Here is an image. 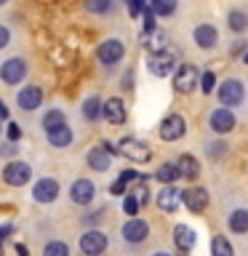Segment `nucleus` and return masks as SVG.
<instances>
[{
    "instance_id": "35",
    "label": "nucleus",
    "mask_w": 248,
    "mask_h": 256,
    "mask_svg": "<svg viewBox=\"0 0 248 256\" xmlns=\"http://www.w3.org/2000/svg\"><path fill=\"white\" fill-rule=\"evenodd\" d=\"M110 192H112V195H126V192H128V182H123V179H118L115 184H112V187H110Z\"/></svg>"
},
{
    "instance_id": "9",
    "label": "nucleus",
    "mask_w": 248,
    "mask_h": 256,
    "mask_svg": "<svg viewBox=\"0 0 248 256\" xmlns=\"http://www.w3.org/2000/svg\"><path fill=\"white\" fill-rule=\"evenodd\" d=\"M94 198H96V184L91 179H75L70 184V200L75 206H91L94 203Z\"/></svg>"
},
{
    "instance_id": "33",
    "label": "nucleus",
    "mask_w": 248,
    "mask_h": 256,
    "mask_svg": "<svg viewBox=\"0 0 248 256\" xmlns=\"http://www.w3.org/2000/svg\"><path fill=\"white\" fill-rule=\"evenodd\" d=\"M214 86H216V75L211 70L203 72V75H200V91H203V94H214Z\"/></svg>"
},
{
    "instance_id": "30",
    "label": "nucleus",
    "mask_w": 248,
    "mask_h": 256,
    "mask_svg": "<svg viewBox=\"0 0 248 256\" xmlns=\"http://www.w3.org/2000/svg\"><path fill=\"white\" fill-rule=\"evenodd\" d=\"M139 206H142L139 195H134V192L123 195V211L128 214V219H136V214H139Z\"/></svg>"
},
{
    "instance_id": "5",
    "label": "nucleus",
    "mask_w": 248,
    "mask_h": 256,
    "mask_svg": "<svg viewBox=\"0 0 248 256\" xmlns=\"http://www.w3.org/2000/svg\"><path fill=\"white\" fill-rule=\"evenodd\" d=\"M158 134H160V139H163V142H179L182 136L187 134V120H184L179 112H171V115L163 118Z\"/></svg>"
},
{
    "instance_id": "12",
    "label": "nucleus",
    "mask_w": 248,
    "mask_h": 256,
    "mask_svg": "<svg viewBox=\"0 0 248 256\" xmlns=\"http://www.w3.org/2000/svg\"><path fill=\"white\" fill-rule=\"evenodd\" d=\"M147 67H150V72L155 78H168L174 72V67H176V56L168 51H158V54H150V62H147Z\"/></svg>"
},
{
    "instance_id": "19",
    "label": "nucleus",
    "mask_w": 248,
    "mask_h": 256,
    "mask_svg": "<svg viewBox=\"0 0 248 256\" xmlns=\"http://www.w3.org/2000/svg\"><path fill=\"white\" fill-rule=\"evenodd\" d=\"M104 118H107V123H112V126H123L126 123V104H123V99L112 96V99L104 102Z\"/></svg>"
},
{
    "instance_id": "16",
    "label": "nucleus",
    "mask_w": 248,
    "mask_h": 256,
    "mask_svg": "<svg viewBox=\"0 0 248 256\" xmlns=\"http://www.w3.org/2000/svg\"><path fill=\"white\" fill-rule=\"evenodd\" d=\"M182 192H184V190H176L174 184H166V187L158 192V208H160L163 214H176V208L184 203V200H182Z\"/></svg>"
},
{
    "instance_id": "44",
    "label": "nucleus",
    "mask_w": 248,
    "mask_h": 256,
    "mask_svg": "<svg viewBox=\"0 0 248 256\" xmlns=\"http://www.w3.org/2000/svg\"><path fill=\"white\" fill-rule=\"evenodd\" d=\"M0 115H3V120H8V107L6 104H0Z\"/></svg>"
},
{
    "instance_id": "31",
    "label": "nucleus",
    "mask_w": 248,
    "mask_h": 256,
    "mask_svg": "<svg viewBox=\"0 0 248 256\" xmlns=\"http://www.w3.org/2000/svg\"><path fill=\"white\" fill-rule=\"evenodd\" d=\"M43 256H70V246L64 240H51L46 248H43Z\"/></svg>"
},
{
    "instance_id": "20",
    "label": "nucleus",
    "mask_w": 248,
    "mask_h": 256,
    "mask_svg": "<svg viewBox=\"0 0 248 256\" xmlns=\"http://www.w3.org/2000/svg\"><path fill=\"white\" fill-rule=\"evenodd\" d=\"M174 243H176V248L179 251H192L195 248V243H198V238H195V232H192L187 224H176L174 227Z\"/></svg>"
},
{
    "instance_id": "1",
    "label": "nucleus",
    "mask_w": 248,
    "mask_h": 256,
    "mask_svg": "<svg viewBox=\"0 0 248 256\" xmlns=\"http://www.w3.org/2000/svg\"><path fill=\"white\" fill-rule=\"evenodd\" d=\"M118 152L123 158H128L131 163H147V160L152 158L150 144H144L142 139H136V136H126V139H120Z\"/></svg>"
},
{
    "instance_id": "24",
    "label": "nucleus",
    "mask_w": 248,
    "mask_h": 256,
    "mask_svg": "<svg viewBox=\"0 0 248 256\" xmlns=\"http://www.w3.org/2000/svg\"><path fill=\"white\" fill-rule=\"evenodd\" d=\"M176 166H179V171L184 179H198L200 176V160L198 158H192V155H182L179 160H176Z\"/></svg>"
},
{
    "instance_id": "28",
    "label": "nucleus",
    "mask_w": 248,
    "mask_h": 256,
    "mask_svg": "<svg viewBox=\"0 0 248 256\" xmlns=\"http://www.w3.org/2000/svg\"><path fill=\"white\" fill-rule=\"evenodd\" d=\"M211 256H235L230 240L224 238V235H214L211 238Z\"/></svg>"
},
{
    "instance_id": "47",
    "label": "nucleus",
    "mask_w": 248,
    "mask_h": 256,
    "mask_svg": "<svg viewBox=\"0 0 248 256\" xmlns=\"http://www.w3.org/2000/svg\"><path fill=\"white\" fill-rule=\"evenodd\" d=\"M0 3H8V0H0Z\"/></svg>"
},
{
    "instance_id": "29",
    "label": "nucleus",
    "mask_w": 248,
    "mask_h": 256,
    "mask_svg": "<svg viewBox=\"0 0 248 256\" xmlns=\"http://www.w3.org/2000/svg\"><path fill=\"white\" fill-rule=\"evenodd\" d=\"M179 6V0H150V8L155 11L158 16H171Z\"/></svg>"
},
{
    "instance_id": "45",
    "label": "nucleus",
    "mask_w": 248,
    "mask_h": 256,
    "mask_svg": "<svg viewBox=\"0 0 248 256\" xmlns=\"http://www.w3.org/2000/svg\"><path fill=\"white\" fill-rule=\"evenodd\" d=\"M152 256H171V254H168V251H155Z\"/></svg>"
},
{
    "instance_id": "4",
    "label": "nucleus",
    "mask_w": 248,
    "mask_h": 256,
    "mask_svg": "<svg viewBox=\"0 0 248 256\" xmlns=\"http://www.w3.org/2000/svg\"><path fill=\"white\" fill-rule=\"evenodd\" d=\"M32 179V166L22 163V160H11V163L3 166V182L8 187H24Z\"/></svg>"
},
{
    "instance_id": "10",
    "label": "nucleus",
    "mask_w": 248,
    "mask_h": 256,
    "mask_svg": "<svg viewBox=\"0 0 248 256\" xmlns=\"http://www.w3.org/2000/svg\"><path fill=\"white\" fill-rule=\"evenodd\" d=\"M96 56H99V62L104 64V67H112V64H118V62L126 56V46H123V40H118V38L104 40V43H102L99 48H96Z\"/></svg>"
},
{
    "instance_id": "14",
    "label": "nucleus",
    "mask_w": 248,
    "mask_h": 256,
    "mask_svg": "<svg viewBox=\"0 0 248 256\" xmlns=\"http://www.w3.org/2000/svg\"><path fill=\"white\" fill-rule=\"evenodd\" d=\"M120 235H123L126 243L139 246V243H144V240L150 238V224L144 222V219H128L123 224V230H120Z\"/></svg>"
},
{
    "instance_id": "26",
    "label": "nucleus",
    "mask_w": 248,
    "mask_h": 256,
    "mask_svg": "<svg viewBox=\"0 0 248 256\" xmlns=\"http://www.w3.org/2000/svg\"><path fill=\"white\" fill-rule=\"evenodd\" d=\"M62 126H67V115H64L62 110H48L46 115H43L46 134H51V131H56V128H62Z\"/></svg>"
},
{
    "instance_id": "46",
    "label": "nucleus",
    "mask_w": 248,
    "mask_h": 256,
    "mask_svg": "<svg viewBox=\"0 0 248 256\" xmlns=\"http://www.w3.org/2000/svg\"><path fill=\"white\" fill-rule=\"evenodd\" d=\"M243 62H246V64H248V51H246V56H243Z\"/></svg>"
},
{
    "instance_id": "23",
    "label": "nucleus",
    "mask_w": 248,
    "mask_h": 256,
    "mask_svg": "<svg viewBox=\"0 0 248 256\" xmlns=\"http://www.w3.org/2000/svg\"><path fill=\"white\" fill-rule=\"evenodd\" d=\"M227 227L235 232V235H246L248 232V208H235L227 219Z\"/></svg>"
},
{
    "instance_id": "17",
    "label": "nucleus",
    "mask_w": 248,
    "mask_h": 256,
    "mask_svg": "<svg viewBox=\"0 0 248 256\" xmlns=\"http://www.w3.org/2000/svg\"><path fill=\"white\" fill-rule=\"evenodd\" d=\"M16 104L24 110V112H32L43 104V88L40 86H24L19 94H16Z\"/></svg>"
},
{
    "instance_id": "48",
    "label": "nucleus",
    "mask_w": 248,
    "mask_h": 256,
    "mask_svg": "<svg viewBox=\"0 0 248 256\" xmlns=\"http://www.w3.org/2000/svg\"><path fill=\"white\" fill-rule=\"evenodd\" d=\"M126 3H128V0H126Z\"/></svg>"
},
{
    "instance_id": "25",
    "label": "nucleus",
    "mask_w": 248,
    "mask_h": 256,
    "mask_svg": "<svg viewBox=\"0 0 248 256\" xmlns=\"http://www.w3.org/2000/svg\"><path fill=\"white\" fill-rule=\"evenodd\" d=\"M155 179L166 187V184H174L176 179H182V171H179V166H176V163H163L155 171Z\"/></svg>"
},
{
    "instance_id": "21",
    "label": "nucleus",
    "mask_w": 248,
    "mask_h": 256,
    "mask_svg": "<svg viewBox=\"0 0 248 256\" xmlns=\"http://www.w3.org/2000/svg\"><path fill=\"white\" fill-rule=\"evenodd\" d=\"M80 112H83V118L88 120V123H96L99 118H104V102L99 99V96H88V99L83 102V107H80Z\"/></svg>"
},
{
    "instance_id": "7",
    "label": "nucleus",
    "mask_w": 248,
    "mask_h": 256,
    "mask_svg": "<svg viewBox=\"0 0 248 256\" xmlns=\"http://www.w3.org/2000/svg\"><path fill=\"white\" fill-rule=\"evenodd\" d=\"M27 62L22 59V56H14V59H6L3 67H0V80H3L6 86H16L22 83L24 78H27Z\"/></svg>"
},
{
    "instance_id": "3",
    "label": "nucleus",
    "mask_w": 248,
    "mask_h": 256,
    "mask_svg": "<svg viewBox=\"0 0 248 256\" xmlns=\"http://www.w3.org/2000/svg\"><path fill=\"white\" fill-rule=\"evenodd\" d=\"M78 246H80V251H83V256H102L107 251L110 240L102 230H86L83 235H80Z\"/></svg>"
},
{
    "instance_id": "32",
    "label": "nucleus",
    "mask_w": 248,
    "mask_h": 256,
    "mask_svg": "<svg viewBox=\"0 0 248 256\" xmlns=\"http://www.w3.org/2000/svg\"><path fill=\"white\" fill-rule=\"evenodd\" d=\"M88 14H107L112 8V0H83Z\"/></svg>"
},
{
    "instance_id": "15",
    "label": "nucleus",
    "mask_w": 248,
    "mask_h": 256,
    "mask_svg": "<svg viewBox=\"0 0 248 256\" xmlns=\"http://www.w3.org/2000/svg\"><path fill=\"white\" fill-rule=\"evenodd\" d=\"M182 200H184V206H187L190 214H203L211 198H208V190H203V187H190V190L182 192Z\"/></svg>"
},
{
    "instance_id": "13",
    "label": "nucleus",
    "mask_w": 248,
    "mask_h": 256,
    "mask_svg": "<svg viewBox=\"0 0 248 256\" xmlns=\"http://www.w3.org/2000/svg\"><path fill=\"white\" fill-rule=\"evenodd\" d=\"M195 86H200L195 64H179V70H176V75H174V88L179 94H190Z\"/></svg>"
},
{
    "instance_id": "38",
    "label": "nucleus",
    "mask_w": 248,
    "mask_h": 256,
    "mask_svg": "<svg viewBox=\"0 0 248 256\" xmlns=\"http://www.w3.org/2000/svg\"><path fill=\"white\" fill-rule=\"evenodd\" d=\"M8 40H11V30H8V27H0V48H6Z\"/></svg>"
},
{
    "instance_id": "34",
    "label": "nucleus",
    "mask_w": 248,
    "mask_h": 256,
    "mask_svg": "<svg viewBox=\"0 0 248 256\" xmlns=\"http://www.w3.org/2000/svg\"><path fill=\"white\" fill-rule=\"evenodd\" d=\"M6 128H8V131H6V139H8V142H19V139H22V128L16 126V123H8Z\"/></svg>"
},
{
    "instance_id": "43",
    "label": "nucleus",
    "mask_w": 248,
    "mask_h": 256,
    "mask_svg": "<svg viewBox=\"0 0 248 256\" xmlns=\"http://www.w3.org/2000/svg\"><path fill=\"white\" fill-rule=\"evenodd\" d=\"M16 254H19V256H30V251H27V246H24V243L16 246Z\"/></svg>"
},
{
    "instance_id": "36",
    "label": "nucleus",
    "mask_w": 248,
    "mask_h": 256,
    "mask_svg": "<svg viewBox=\"0 0 248 256\" xmlns=\"http://www.w3.org/2000/svg\"><path fill=\"white\" fill-rule=\"evenodd\" d=\"M128 3H131V14L134 16H139L142 8H150V0H128Z\"/></svg>"
},
{
    "instance_id": "8",
    "label": "nucleus",
    "mask_w": 248,
    "mask_h": 256,
    "mask_svg": "<svg viewBox=\"0 0 248 256\" xmlns=\"http://www.w3.org/2000/svg\"><path fill=\"white\" fill-rule=\"evenodd\" d=\"M208 126H211V131L214 134H230V131H235V126H238V118H235V112H232L230 107H219V110H214L211 112V118H208Z\"/></svg>"
},
{
    "instance_id": "22",
    "label": "nucleus",
    "mask_w": 248,
    "mask_h": 256,
    "mask_svg": "<svg viewBox=\"0 0 248 256\" xmlns=\"http://www.w3.org/2000/svg\"><path fill=\"white\" fill-rule=\"evenodd\" d=\"M72 139H75V134H72L70 126H62V128H56V131L48 134V144L56 147V150H67L72 144Z\"/></svg>"
},
{
    "instance_id": "11",
    "label": "nucleus",
    "mask_w": 248,
    "mask_h": 256,
    "mask_svg": "<svg viewBox=\"0 0 248 256\" xmlns=\"http://www.w3.org/2000/svg\"><path fill=\"white\" fill-rule=\"evenodd\" d=\"M59 192H62L59 182L51 179V176H43V179L35 182V187H32V200H35V203L48 206V203H54V200L59 198Z\"/></svg>"
},
{
    "instance_id": "42",
    "label": "nucleus",
    "mask_w": 248,
    "mask_h": 256,
    "mask_svg": "<svg viewBox=\"0 0 248 256\" xmlns=\"http://www.w3.org/2000/svg\"><path fill=\"white\" fill-rule=\"evenodd\" d=\"M11 232H14V227H11V224H3V227H0V238H3V240H8V238H11Z\"/></svg>"
},
{
    "instance_id": "41",
    "label": "nucleus",
    "mask_w": 248,
    "mask_h": 256,
    "mask_svg": "<svg viewBox=\"0 0 248 256\" xmlns=\"http://www.w3.org/2000/svg\"><path fill=\"white\" fill-rule=\"evenodd\" d=\"M246 48H248V43H246V40H240V43H235V46H232V56H238V54H243V51H246Z\"/></svg>"
},
{
    "instance_id": "37",
    "label": "nucleus",
    "mask_w": 248,
    "mask_h": 256,
    "mask_svg": "<svg viewBox=\"0 0 248 256\" xmlns=\"http://www.w3.org/2000/svg\"><path fill=\"white\" fill-rule=\"evenodd\" d=\"M224 150H227V144H211V147H208V155H211V158H222Z\"/></svg>"
},
{
    "instance_id": "39",
    "label": "nucleus",
    "mask_w": 248,
    "mask_h": 256,
    "mask_svg": "<svg viewBox=\"0 0 248 256\" xmlns=\"http://www.w3.org/2000/svg\"><path fill=\"white\" fill-rule=\"evenodd\" d=\"M120 179H123V182H128V184H131V182H136V179H142V176H139V174H136V171H123V174H120Z\"/></svg>"
},
{
    "instance_id": "40",
    "label": "nucleus",
    "mask_w": 248,
    "mask_h": 256,
    "mask_svg": "<svg viewBox=\"0 0 248 256\" xmlns=\"http://www.w3.org/2000/svg\"><path fill=\"white\" fill-rule=\"evenodd\" d=\"M0 152H3V155H16V144L14 142H3V150Z\"/></svg>"
},
{
    "instance_id": "6",
    "label": "nucleus",
    "mask_w": 248,
    "mask_h": 256,
    "mask_svg": "<svg viewBox=\"0 0 248 256\" xmlns=\"http://www.w3.org/2000/svg\"><path fill=\"white\" fill-rule=\"evenodd\" d=\"M216 94H219V102L224 104V107H238V104L246 99V86L240 83L238 78H230L216 88Z\"/></svg>"
},
{
    "instance_id": "2",
    "label": "nucleus",
    "mask_w": 248,
    "mask_h": 256,
    "mask_svg": "<svg viewBox=\"0 0 248 256\" xmlns=\"http://www.w3.org/2000/svg\"><path fill=\"white\" fill-rule=\"evenodd\" d=\"M112 155H118V150L112 147V144H99V147H94V150H88V155H86V163L91 171H99V174H107L110 171V166H112Z\"/></svg>"
},
{
    "instance_id": "27",
    "label": "nucleus",
    "mask_w": 248,
    "mask_h": 256,
    "mask_svg": "<svg viewBox=\"0 0 248 256\" xmlns=\"http://www.w3.org/2000/svg\"><path fill=\"white\" fill-rule=\"evenodd\" d=\"M227 24H230L232 32H246L248 30V14L235 8V11H230V16H227Z\"/></svg>"
},
{
    "instance_id": "18",
    "label": "nucleus",
    "mask_w": 248,
    "mask_h": 256,
    "mask_svg": "<svg viewBox=\"0 0 248 256\" xmlns=\"http://www.w3.org/2000/svg\"><path fill=\"white\" fill-rule=\"evenodd\" d=\"M195 43H198V48H203V51L214 48L219 43V30H216L214 24H198L195 27Z\"/></svg>"
}]
</instances>
